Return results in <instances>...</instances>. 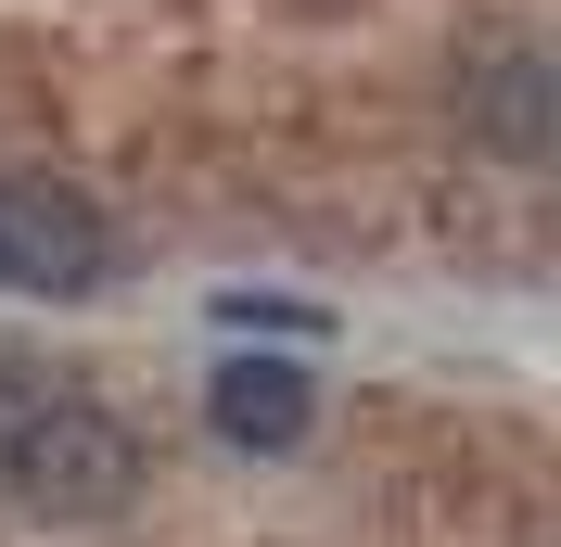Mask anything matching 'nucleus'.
Returning a JSON list of instances; mask_svg holds the SVG:
<instances>
[{"instance_id":"nucleus-2","label":"nucleus","mask_w":561,"mask_h":547,"mask_svg":"<svg viewBox=\"0 0 561 547\" xmlns=\"http://www.w3.org/2000/svg\"><path fill=\"white\" fill-rule=\"evenodd\" d=\"M115 280V230L77 178H0V293H38V306H77Z\"/></svg>"},{"instance_id":"nucleus-5","label":"nucleus","mask_w":561,"mask_h":547,"mask_svg":"<svg viewBox=\"0 0 561 547\" xmlns=\"http://www.w3.org/2000/svg\"><path fill=\"white\" fill-rule=\"evenodd\" d=\"M26 408H38V370H13V357H0V458H13V433H26Z\"/></svg>"},{"instance_id":"nucleus-3","label":"nucleus","mask_w":561,"mask_h":547,"mask_svg":"<svg viewBox=\"0 0 561 547\" xmlns=\"http://www.w3.org/2000/svg\"><path fill=\"white\" fill-rule=\"evenodd\" d=\"M459 128L485 140V153H511V166H549V140H561L549 51H536V38H497V51H472V77H459Z\"/></svg>"},{"instance_id":"nucleus-4","label":"nucleus","mask_w":561,"mask_h":547,"mask_svg":"<svg viewBox=\"0 0 561 547\" xmlns=\"http://www.w3.org/2000/svg\"><path fill=\"white\" fill-rule=\"evenodd\" d=\"M205 420H217V445H243V458H280V445H307L319 395H307V370H294V357H217Z\"/></svg>"},{"instance_id":"nucleus-1","label":"nucleus","mask_w":561,"mask_h":547,"mask_svg":"<svg viewBox=\"0 0 561 547\" xmlns=\"http://www.w3.org/2000/svg\"><path fill=\"white\" fill-rule=\"evenodd\" d=\"M140 472H153V445H140L103 395L38 382L26 433H13V458H0V497H26L38 522H115V510L140 497Z\"/></svg>"}]
</instances>
